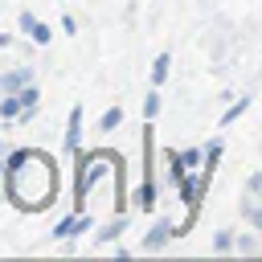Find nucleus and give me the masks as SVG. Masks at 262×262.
<instances>
[{
  "label": "nucleus",
  "mask_w": 262,
  "mask_h": 262,
  "mask_svg": "<svg viewBox=\"0 0 262 262\" xmlns=\"http://www.w3.org/2000/svg\"><path fill=\"white\" fill-rule=\"evenodd\" d=\"M0 180H4V196L25 213H41L57 196V168H53V160L45 151H29V147L12 151L4 160Z\"/></svg>",
  "instance_id": "f257e3e1"
},
{
  "label": "nucleus",
  "mask_w": 262,
  "mask_h": 262,
  "mask_svg": "<svg viewBox=\"0 0 262 262\" xmlns=\"http://www.w3.org/2000/svg\"><path fill=\"white\" fill-rule=\"evenodd\" d=\"M29 82H33V70H29V66H16V70L0 74V94H16V90H25Z\"/></svg>",
  "instance_id": "f03ea898"
},
{
  "label": "nucleus",
  "mask_w": 262,
  "mask_h": 262,
  "mask_svg": "<svg viewBox=\"0 0 262 262\" xmlns=\"http://www.w3.org/2000/svg\"><path fill=\"white\" fill-rule=\"evenodd\" d=\"M78 139H82V106H74V111H70V123H66V139H61L66 156H78Z\"/></svg>",
  "instance_id": "7ed1b4c3"
},
{
  "label": "nucleus",
  "mask_w": 262,
  "mask_h": 262,
  "mask_svg": "<svg viewBox=\"0 0 262 262\" xmlns=\"http://www.w3.org/2000/svg\"><path fill=\"white\" fill-rule=\"evenodd\" d=\"M172 233H176V229H172L168 221H156V225H151V229L143 233V250H147V254H156V250H164Z\"/></svg>",
  "instance_id": "20e7f679"
},
{
  "label": "nucleus",
  "mask_w": 262,
  "mask_h": 262,
  "mask_svg": "<svg viewBox=\"0 0 262 262\" xmlns=\"http://www.w3.org/2000/svg\"><path fill=\"white\" fill-rule=\"evenodd\" d=\"M20 94H4L0 98V123H12V119H20Z\"/></svg>",
  "instance_id": "39448f33"
},
{
  "label": "nucleus",
  "mask_w": 262,
  "mask_h": 262,
  "mask_svg": "<svg viewBox=\"0 0 262 262\" xmlns=\"http://www.w3.org/2000/svg\"><path fill=\"white\" fill-rule=\"evenodd\" d=\"M53 237H57V242H66V237H78V213H74V217H61V221L53 225Z\"/></svg>",
  "instance_id": "423d86ee"
},
{
  "label": "nucleus",
  "mask_w": 262,
  "mask_h": 262,
  "mask_svg": "<svg viewBox=\"0 0 262 262\" xmlns=\"http://www.w3.org/2000/svg\"><path fill=\"white\" fill-rule=\"evenodd\" d=\"M168 66H172V57H168V53H160V57L151 61V86H164V78H168Z\"/></svg>",
  "instance_id": "0eeeda50"
},
{
  "label": "nucleus",
  "mask_w": 262,
  "mask_h": 262,
  "mask_svg": "<svg viewBox=\"0 0 262 262\" xmlns=\"http://www.w3.org/2000/svg\"><path fill=\"white\" fill-rule=\"evenodd\" d=\"M119 123H123V106H111V111H102V119H98L102 131H115Z\"/></svg>",
  "instance_id": "6e6552de"
},
{
  "label": "nucleus",
  "mask_w": 262,
  "mask_h": 262,
  "mask_svg": "<svg viewBox=\"0 0 262 262\" xmlns=\"http://www.w3.org/2000/svg\"><path fill=\"white\" fill-rule=\"evenodd\" d=\"M246 106H250V98H237V102H233V106H229V111L221 115V127H229V123H233L237 115H246Z\"/></svg>",
  "instance_id": "1a4fd4ad"
},
{
  "label": "nucleus",
  "mask_w": 262,
  "mask_h": 262,
  "mask_svg": "<svg viewBox=\"0 0 262 262\" xmlns=\"http://www.w3.org/2000/svg\"><path fill=\"white\" fill-rule=\"evenodd\" d=\"M123 229H127V221H123V217H119V221H111V225H106V229H98V242H115V237H119V233H123Z\"/></svg>",
  "instance_id": "9d476101"
},
{
  "label": "nucleus",
  "mask_w": 262,
  "mask_h": 262,
  "mask_svg": "<svg viewBox=\"0 0 262 262\" xmlns=\"http://www.w3.org/2000/svg\"><path fill=\"white\" fill-rule=\"evenodd\" d=\"M233 246H237V242H233V233H229V229H217V237H213V250H217V254H225V250H233Z\"/></svg>",
  "instance_id": "9b49d317"
},
{
  "label": "nucleus",
  "mask_w": 262,
  "mask_h": 262,
  "mask_svg": "<svg viewBox=\"0 0 262 262\" xmlns=\"http://www.w3.org/2000/svg\"><path fill=\"white\" fill-rule=\"evenodd\" d=\"M29 37H33V41H37V45H49V37H53V29H49V25H45V20H37V25H33V33H29Z\"/></svg>",
  "instance_id": "f8f14e48"
},
{
  "label": "nucleus",
  "mask_w": 262,
  "mask_h": 262,
  "mask_svg": "<svg viewBox=\"0 0 262 262\" xmlns=\"http://www.w3.org/2000/svg\"><path fill=\"white\" fill-rule=\"evenodd\" d=\"M156 115H160V94L151 90V94L143 98V119H156Z\"/></svg>",
  "instance_id": "ddd939ff"
},
{
  "label": "nucleus",
  "mask_w": 262,
  "mask_h": 262,
  "mask_svg": "<svg viewBox=\"0 0 262 262\" xmlns=\"http://www.w3.org/2000/svg\"><path fill=\"white\" fill-rule=\"evenodd\" d=\"M33 25H37V16L33 12H20V33H33Z\"/></svg>",
  "instance_id": "4468645a"
},
{
  "label": "nucleus",
  "mask_w": 262,
  "mask_h": 262,
  "mask_svg": "<svg viewBox=\"0 0 262 262\" xmlns=\"http://www.w3.org/2000/svg\"><path fill=\"white\" fill-rule=\"evenodd\" d=\"M237 250H242V254H254V250H258V242H254V237H242V242H237Z\"/></svg>",
  "instance_id": "2eb2a0df"
},
{
  "label": "nucleus",
  "mask_w": 262,
  "mask_h": 262,
  "mask_svg": "<svg viewBox=\"0 0 262 262\" xmlns=\"http://www.w3.org/2000/svg\"><path fill=\"white\" fill-rule=\"evenodd\" d=\"M74 29H78V20H74V16H61V33H66V37H70V33H74Z\"/></svg>",
  "instance_id": "dca6fc26"
},
{
  "label": "nucleus",
  "mask_w": 262,
  "mask_h": 262,
  "mask_svg": "<svg viewBox=\"0 0 262 262\" xmlns=\"http://www.w3.org/2000/svg\"><path fill=\"white\" fill-rule=\"evenodd\" d=\"M250 217H254V225L262 229V209H250Z\"/></svg>",
  "instance_id": "f3484780"
},
{
  "label": "nucleus",
  "mask_w": 262,
  "mask_h": 262,
  "mask_svg": "<svg viewBox=\"0 0 262 262\" xmlns=\"http://www.w3.org/2000/svg\"><path fill=\"white\" fill-rule=\"evenodd\" d=\"M8 45H12V37H8V33H0V49H8Z\"/></svg>",
  "instance_id": "a211bd4d"
},
{
  "label": "nucleus",
  "mask_w": 262,
  "mask_h": 262,
  "mask_svg": "<svg viewBox=\"0 0 262 262\" xmlns=\"http://www.w3.org/2000/svg\"><path fill=\"white\" fill-rule=\"evenodd\" d=\"M4 160H8V151H4V143H0V176H4Z\"/></svg>",
  "instance_id": "6ab92c4d"
}]
</instances>
